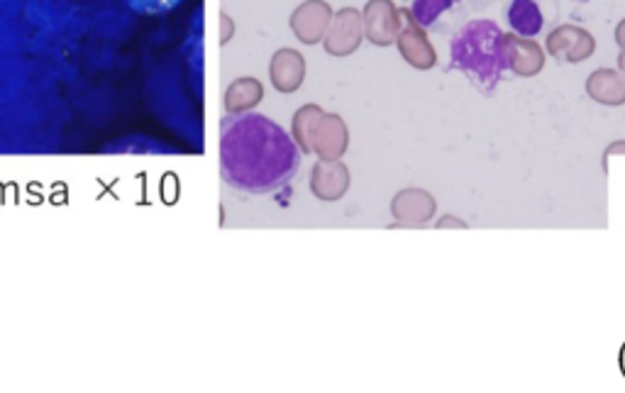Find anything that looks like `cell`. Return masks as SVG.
Instances as JSON below:
<instances>
[{"mask_svg":"<svg viewBox=\"0 0 625 393\" xmlns=\"http://www.w3.org/2000/svg\"><path fill=\"white\" fill-rule=\"evenodd\" d=\"M300 167L296 142L260 113H230L220 123V177L245 195H266L291 183Z\"/></svg>","mask_w":625,"mask_h":393,"instance_id":"cell-1","label":"cell"},{"mask_svg":"<svg viewBox=\"0 0 625 393\" xmlns=\"http://www.w3.org/2000/svg\"><path fill=\"white\" fill-rule=\"evenodd\" d=\"M509 37L493 20H469L450 40L447 71H459L481 96H493L509 71Z\"/></svg>","mask_w":625,"mask_h":393,"instance_id":"cell-2","label":"cell"},{"mask_svg":"<svg viewBox=\"0 0 625 393\" xmlns=\"http://www.w3.org/2000/svg\"><path fill=\"white\" fill-rule=\"evenodd\" d=\"M330 20V8L320 0H308L306 5H300L294 18H291V27H294L296 37L306 45H316V42L326 35Z\"/></svg>","mask_w":625,"mask_h":393,"instance_id":"cell-3","label":"cell"},{"mask_svg":"<svg viewBox=\"0 0 625 393\" xmlns=\"http://www.w3.org/2000/svg\"><path fill=\"white\" fill-rule=\"evenodd\" d=\"M503 15L515 35L523 40H535L545 30V15L537 0H511Z\"/></svg>","mask_w":625,"mask_h":393,"instance_id":"cell-4","label":"cell"},{"mask_svg":"<svg viewBox=\"0 0 625 393\" xmlns=\"http://www.w3.org/2000/svg\"><path fill=\"white\" fill-rule=\"evenodd\" d=\"M306 76V64L304 57L294 49H282L274 54L272 61V83L276 91L282 93H291L296 91L300 83H304Z\"/></svg>","mask_w":625,"mask_h":393,"instance_id":"cell-5","label":"cell"},{"mask_svg":"<svg viewBox=\"0 0 625 393\" xmlns=\"http://www.w3.org/2000/svg\"><path fill=\"white\" fill-rule=\"evenodd\" d=\"M462 0H413L411 3V15L416 20L418 27L440 32L443 30V18L459 10Z\"/></svg>","mask_w":625,"mask_h":393,"instance_id":"cell-6","label":"cell"},{"mask_svg":"<svg viewBox=\"0 0 625 393\" xmlns=\"http://www.w3.org/2000/svg\"><path fill=\"white\" fill-rule=\"evenodd\" d=\"M310 189L322 201H336L344 193V189H348V171H344V167L318 164V167L312 169Z\"/></svg>","mask_w":625,"mask_h":393,"instance_id":"cell-7","label":"cell"},{"mask_svg":"<svg viewBox=\"0 0 625 393\" xmlns=\"http://www.w3.org/2000/svg\"><path fill=\"white\" fill-rule=\"evenodd\" d=\"M260 98H262L260 83H257L254 79H240L228 89V96H225V108H228L230 113L247 111V108L260 103Z\"/></svg>","mask_w":625,"mask_h":393,"instance_id":"cell-8","label":"cell"},{"mask_svg":"<svg viewBox=\"0 0 625 393\" xmlns=\"http://www.w3.org/2000/svg\"><path fill=\"white\" fill-rule=\"evenodd\" d=\"M352 15H354L352 10H344V13L338 15L336 23H332V30H330V35H328V52H332V54H348L350 49H354V45L348 40L350 37L348 25H350Z\"/></svg>","mask_w":625,"mask_h":393,"instance_id":"cell-9","label":"cell"},{"mask_svg":"<svg viewBox=\"0 0 625 393\" xmlns=\"http://www.w3.org/2000/svg\"><path fill=\"white\" fill-rule=\"evenodd\" d=\"M183 0H125V5L137 15H164L177 10Z\"/></svg>","mask_w":625,"mask_h":393,"instance_id":"cell-10","label":"cell"},{"mask_svg":"<svg viewBox=\"0 0 625 393\" xmlns=\"http://www.w3.org/2000/svg\"><path fill=\"white\" fill-rule=\"evenodd\" d=\"M579 3H589V0H579Z\"/></svg>","mask_w":625,"mask_h":393,"instance_id":"cell-11","label":"cell"}]
</instances>
